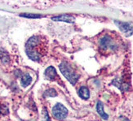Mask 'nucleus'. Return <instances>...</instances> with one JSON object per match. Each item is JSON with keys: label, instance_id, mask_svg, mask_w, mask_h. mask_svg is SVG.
I'll return each mask as SVG.
<instances>
[{"label": "nucleus", "instance_id": "12", "mask_svg": "<svg viewBox=\"0 0 133 121\" xmlns=\"http://www.w3.org/2000/svg\"><path fill=\"white\" fill-rule=\"evenodd\" d=\"M0 59L3 63H7L9 62V56L8 53L3 50H0Z\"/></svg>", "mask_w": 133, "mask_h": 121}, {"label": "nucleus", "instance_id": "16", "mask_svg": "<svg viewBox=\"0 0 133 121\" xmlns=\"http://www.w3.org/2000/svg\"><path fill=\"white\" fill-rule=\"evenodd\" d=\"M122 121H130L128 119H127V118H125V117H123L122 118Z\"/></svg>", "mask_w": 133, "mask_h": 121}, {"label": "nucleus", "instance_id": "5", "mask_svg": "<svg viewBox=\"0 0 133 121\" xmlns=\"http://www.w3.org/2000/svg\"><path fill=\"white\" fill-rule=\"evenodd\" d=\"M100 47L103 50H105L109 48L114 49V45L113 44L112 38L108 35H105V37H103L100 41Z\"/></svg>", "mask_w": 133, "mask_h": 121}, {"label": "nucleus", "instance_id": "14", "mask_svg": "<svg viewBox=\"0 0 133 121\" xmlns=\"http://www.w3.org/2000/svg\"><path fill=\"white\" fill-rule=\"evenodd\" d=\"M21 16L22 17H26V18H40L41 16L40 15H36V14H32V13H24V14H21Z\"/></svg>", "mask_w": 133, "mask_h": 121}, {"label": "nucleus", "instance_id": "2", "mask_svg": "<svg viewBox=\"0 0 133 121\" xmlns=\"http://www.w3.org/2000/svg\"><path fill=\"white\" fill-rule=\"evenodd\" d=\"M59 67H60V70H61V73L64 75V77L72 85H74L78 81L79 76L73 70V68L70 67V65H69L68 63H66V62L61 63Z\"/></svg>", "mask_w": 133, "mask_h": 121}, {"label": "nucleus", "instance_id": "15", "mask_svg": "<svg viewBox=\"0 0 133 121\" xmlns=\"http://www.w3.org/2000/svg\"><path fill=\"white\" fill-rule=\"evenodd\" d=\"M43 121H51L49 119V116H48V113L46 110V108L43 109Z\"/></svg>", "mask_w": 133, "mask_h": 121}, {"label": "nucleus", "instance_id": "6", "mask_svg": "<svg viewBox=\"0 0 133 121\" xmlns=\"http://www.w3.org/2000/svg\"><path fill=\"white\" fill-rule=\"evenodd\" d=\"M113 85L117 86V87L123 92L125 91H128L130 89V85L128 82H124L122 80H119V79H115L113 80Z\"/></svg>", "mask_w": 133, "mask_h": 121}, {"label": "nucleus", "instance_id": "11", "mask_svg": "<svg viewBox=\"0 0 133 121\" xmlns=\"http://www.w3.org/2000/svg\"><path fill=\"white\" fill-rule=\"evenodd\" d=\"M32 81V78L30 77V75H29L28 73H25L22 76L21 78V85L23 87H27Z\"/></svg>", "mask_w": 133, "mask_h": 121}, {"label": "nucleus", "instance_id": "1", "mask_svg": "<svg viewBox=\"0 0 133 121\" xmlns=\"http://www.w3.org/2000/svg\"><path fill=\"white\" fill-rule=\"evenodd\" d=\"M39 42H40L39 37L34 36L29 39L25 45L26 54L29 58L34 61H38L42 56L39 50L36 49L37 47H38Z\"/></svg>", "mask_w": 133, "mask_h": 121}, {"label": "nucleus", "instance_id": "10", "mask_svg": "<svg viewBox=\"0 0 133 121\" xmlns=\"http://www.w3.org/2000/svg\"><path fill=\"white\" fill-rule=\"evenodd\" d=\"M78 95L85 100L88 99L90 97L89 89L87 88L86 86H83V87H81L78 90Z\"/></svg>", "mask_w": 133, "mask_h": 121}, {"label": "nucleus", "instance_id": "9", "mask_svg": "<svg viewBox=\"0 0 133 121\" xmlns=\"http://www.w3.org/2000/svg\"><path fill=\"white\" fill-rule=\"evenodd\" d=\"M96 111L98 112V114L100 115V116L102 117V119H108L109 118V116L105 112V111H104V107H103V104L101 102H97V105H96Z\"/></svg>", "mask_w": 133, "mask_h": 121}, {"label": "nucleus", "instance_id": "3", "mask_svg": "<svg viewBox=\"0 0 133 121\" xmlns=\"http://www.w3.org/2000/svg\"><path fill=\"white\" fill-rule=\"evenodd\" d=\"M52 115L56 119L63 120L67 116L68 110L64 105L61 104V103H57L52 108Z\"/></svg>", "mask_w": 133, "mask_h": 121}, {"label": "nucleus", "instance_id": "17", "mask_svg": "<svg viewBox=\"0 0 133 121\" xmlns=\"http://www.w3.org/2000/svg\"><path fill=\"white\" fill-rule=\"evenodd\" d=\"M2 111H3V107H0V114L2 113Z\"/></svg>", "mask_w": 133, "mask_h": 121}, {"label": "nucleus", "instance_id": "13", "mask_svg": "<svg viewBox=\"0 0 133 121\" xmlns=\"http://www.w3.org/2000/svg\"><path fill=\"white\" fill-rule=\"evenodd\" d=\"M56 95H57V93L54 89H49L48 90H46L45 93H44V97H56Z\"/></svg>", "mask_w": 133, "mask_h": 121}, {"label": "nucleus", "instance_id": "8", "mask_svg": "<svg viewBox=\"0 0 133 121\" xmlns=\"http://www.w3.org/2000/svg\"><path fill=\"white\" fill-rule=\"evenodd\" d=\"M44 75H45V77L47 79H49V80H55V78L57 76L56 69L52 66H50L46 69Z\"/></svg>", "mask_w": 133, "mask_h": 121}, {"label": "nucleus", "instance_id": "4", "mask_svg": "<svg viewBox=\"0 0 133 121\" xmlns=\"http://www.w3.org/2000/svg\"><path fill=\"white\" fill-rule=\"evenodd\" d=\"M114 23L119 28L126 36H131L133 33V24L130 22H122L118 20H114Z\"/></svg>", "mask_w": 133, "mask_h": 121}, {"label": "nucleus", "instance_id": "7", "mask_svg": "<svg viewBox=\"0 0 133 121\" xmlns=\"http://www.w3.org/2000/svg\"><path fill=\"white\" fill-rule=\"evenodd\" d=\"M51 20L54 21H64V22H67V23H74L75 20L74 16H72L70 15H68V14H64V15L52 17Z\"/></svg>", "mask_w": 133, "mask_h": 121}]
</instances>
